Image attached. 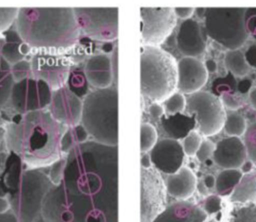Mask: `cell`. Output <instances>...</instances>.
<instances>
[{
	"instance_id": "6da1fadb",
	"label": "cell",
	"mask_w": 256,
	"mask_h": 222,
	"mask_svg": "<svg viewBox=\"0 0 256 222\" xmlns=\"http://www.w3.org/2000/svg\"><path fill=\"white\" fill-rule=\"evenodd\" d=\"M4 129L7 151L18 155L28 168L50 167L62 157L61 140L67 127L48 110L18 115Z\"/></svg>"
},
{
	"instance_id": "7a4b0ae2",
	"label": "cell",
	"mask_w": 256,
	"mask_h": 222,
	"mask_svg": "<svg viewBox=\"0 0 256 222\" xmlns=\"http://www.w3.org/2000/svg\"><path fill=\"white\" fill-rule=\"evenodd\" d=\"M42 222H118V189L54 186L45 196Z\"/></svg>"
},
{
	"instance_id": "3957f363",
	"label": "cell",
	"mask_w": 256,
	"mask_h": 222,
	"mask_svg": "<svg viewBox=\"0 0 256 222\" xmlns=\"http://www.w3.org/2000/svg\"><path fill=\"white\" fill-rule=\"evenodd\" d=\"M21 39L35 50L68 51L80 38L74 8H20L14 25Z\"/></svg>"
},
{
	"instance_id": "277c9868",
	"label": "cell",
	"mask_w": 256,
	"mask_h": 222,
	"mask_svg": "<svg viewBox=\"0 0 256 222\" xmlns=\"http://www.w3.org/2000/svg\"><path fill=\"white\" fill-rule=\"evenodd\" d=\"M82 125L94 141L117 147L118 94L117 88L91 91L82 100Z\"/></svg>"
},
{
	"instance_id": "5b68a950",
	"label": "cell",
	"mask_w": 256,
	"mask_h": 222,
	"mask_svg": "<svg viewBox=\"0 0 256 222\" xmlns=\"http://www.w3.org/2000/svg\"><path fill=\"white\" fill-rule=\"evenodd\" d=\"M178 87V62L160 47L140 46V93L154 103H164Z\"/></svg>"
},
{
	"instance_id": "8992f818",
	"label": "cell",
	"mask_w": 256,
	"mask_h": 222,
	"mask_svg": "<svg viewBox=\"0 0 256 222\" xmlns=\"http://www.w3.org/2000/svg\"><path fill=\"white\" fill-rule=\"evenodd\" d=\"M54 185L40 169L27 168L8 193L10 212L20 222L42 220V202Z\"/></svg>"
},
{
	"instance_id": "52a82bcc",
	"label": "cell",
	"mask_w": 256,
	"mask_h": 222,
	"mask_svg": "<svg viewBox=\"0 0 256 222\" xmlns=\"http://www.w3.org/2000/svg\"><path fill=\"white\" fill-rule=\"evenodd\" d=\"M246 8H206L204 29L214 42L228 51L239 50L248 39L245 24Z\"/></svg>"
},
{
	"instance_id": "ba28073f",
	"label": "cell",
	"mask_w": 256,
	"mask_h": 222,
	"mask_svg": "<svg viewBox=\"0 0 256 222\" xmlns=\"http://www.w3.org/2000/svg\"><path fill=\"white\" fill-rule=\"evenodd\" d=\"M186 112L195 116L200 135L208 137L224 129L226 111L221 99L208 91H198L186 98Z\"/></svg>"
},
{
	"instance_id": "9c48e42d",
	"label": "cell",
	"mask_w": 256,
	"mask_h": 222,
	"mask_svg": "<svg viewBox=\"0 0 256 222\" xmlns=\"http://www.w3.org/2000/svg\"><path fill=\"white\" fill-rule=\"evenodd\" d=\"M80 34L100 42L111 43L118 38V8H74Z\"/></svg>"
},
{
	"instance_id": "30bf717a",
	"label": "cell",
	"mask_w": 256,
	"mask_h": 222,
	"mask_svg": "<svg viewBox=\"0 0 256 222\" xmlns=\"http://www.w3.org/2000/svg\"><path fill=\"white\" fill-rule=\"evenodd\" d=\"M52 89L44 81L26 78L14 84L10 100L6 107L21 116L48 110L52 102Z\"/></svg>"
},
{
	"instance_id": "8fae6325",
	"label": "cell",
	"mask_w": 256,
	"mask_h": 222,
	"mask_svg": "<svg viewBox=\"0 0 256 222\" xmlns=\"http://www.w3.org/2000/svg\"><path fill=\"white\" fill-rule=\"evenodd\" d=\"M30 62L33 78L44 81L52 91L67 84L72 65L67 56L53 50H36Z\"/></svg>"
},
{
	"instance_id": "7c38bea8",
	"label": "cell",
	"mask_w": 256,
	"mask_h": 222,
	"mask_svg": "<svg viewBox=\"0 0 256 222\" xmlns=\"http://www.w3.org/2000/svg\"><path fill=\"white\" fill-rule=\"evenodd\" d=\"M140 43L144 46L160 47L176 26L173 8L141 7Z\"/></svg>"
},
{
	"instance_id": "4fadbf2b",
	"label": "cell",
	"mask_w": 256,
	"mask_h": 222,
	"mask_svg": "<svg viewBox=\"0 0 256 222\" xmlns=\"http://www.w3.org/2000/svg\"><path fill=\"white\" fill-rule=\"evenodd\" d=\"M166 188L154 167H140V222H152L166 207Z\"/></svg>"
},
{
	"instance_id": "5bb4252c",
	"label": "cell",
	"mask_w": 256,
	"mask_h": 222,
	"mask_svg": "<svg viewBox=\"0 0 256 222\" xmlns=\"http://www.w3.org/2000/svg\"><path fill=\"white\" fill-rule=\"evenodd\" d=\"M82 105V100L65 85L52 92L48 111L56 122L68 128L80 124Z\"/></svg>"
},
{
	"instance_id": "9a60e30c",
	"label": "cell",
	"mask_w": 256,
	"mask_h": 222,
	"mask_svg": "<svg viewBox=\"0 0 256 222\" xmlns=\"http://www.w3.org/2000/svg\"><path fill=\"white\" fill-rule=\"evenodd\" d=\"M152 167L164 174H175L182 167L186 154L178 141L163 139L158 142L150 150Z\"/></svg>"
},
{
	"instance_id": "2e32d148",
	"label": "cell",
	"mask_w": 256,
	"mask_h": 222,
	"mask_svg": "<svg viewBox=\"0 0 256 222\" xmlns=\"http://www.w3.org/2000/svg\"><path fill=\"white\" fill-rule=\"evenodd\" d=\"M207 34L204 27L196 20H184L176 34V46L186 58H198L207 47Z\"/></svg>"
},
{
	"instance_id": "e0dca14e",
	"label": "cell",
	"mask_w": 256,
	"mask_h": 222,
	"mask_svg": "<svg viewBox=\"0 0 256 222\" xmlns=\"http://www.w3.org/2000/svg\"><path fill=\"white\" fill-rule=\"evenodd\" d=\"M208 73L204 64L196 58H182L178 62V87L180 93L198 92L208 81Z\"/></svg>"
},
{
	"instance_id": "ac0fdd59",
	"label": "cell",
	"mask_w": 256,
	"mask_h": 222,
	"mask_svg": "<svg viewBox=\"0 0 256 222\" xmlns=\"http://www.w3.org/2000/svg\"><path fill=\"white\" fill-rule=\"evenodd\" d=\"M246 151L240 137H226L216 144L214 163L224 169H240L246 161Z\"/></svg>"
},
{
	"instance_id": "d6986e66",
	"label": "cell",
	"mask_w": 256,
	"mask_h": 222,
	"mask_svg": "<svg viewBox=\"0 0 256 222\" xmlns=\"http://www.w3.org/2000/svg\"><path fill=\"white\" fill-rule=\"evenodd\" d=\"M86 80L96 90L111 87L114 84L111 57L108 54H97L90 57L84 66Z\"/></svg>"
},
{
	"instance_id": "ffe728a7",
	"label": "cell",
	"mask_w": 256,
	"mask_h": 222,
	"mask_svg": "<svg viewBox=\"0 0 256 222\" xmlns=\"http://www.w3.org/2000/svg\"><path fill=\"white\" fill-rule=\"evenodd\" d=\"M207 218L201 206L188 200H178L166 206L152 222H204Z\"/></svg>"
},
{
	"instance_id": "44dd1931",
	"label": "cell",
	"mask_w": 256,
	"mask_h": 222,
	"mask_svg": "<svg viewBox=\"0 0 256 222\" xmlns=\"http://www.w3.org/2000/svg\"><path fill=\"white\" fill-rule=\"evenodd\" d=\"M164 183L170 196L178 200H187L195 193L198 180L190 168L182 167L175 174L168 175Z\"/></svg>"
},
{
	"instance_id": "7402d4cb",
	"label": "cell",
	"mask_w": 256,
	"mask_h": 222,
	"mask_svg": "<svg viewBox=\"0 0 256 222\" xmlns=\"http://www.w3.org/2000/svg\"><path fill=\"white\" fill-rule=\"evenodd\" d=\"M33 49L21 39L13 26L0 38V56L10 65L26 60L32 54Z\"/></svg>"
},
{
	"instance_id": "603a6c76",
	"label": "cell",
	"mask_w": 256,
	"mask_h": 222,
	"mask_svg": "<svg viewBox=\"0 0 256 222\" xmlns=\"http://www.w3.org/2000/svg\"><path fill=\"white\" fill-rule=\"evenodd\" d=\"M160 123L170 138L176 141L186 138L196 127L195 116H188L182 113L172 116L164 114L160 118Z\"/></svg>"
},
{
	"instance_id": "cb8c5ba5",
	"label": "cell",
	"mask_w": 256,
	"mask_h": 222,
	"mask_svg": "<svg viewBox=\"0 0 256 222\" xmlns=\"http://www.w3.org/2000/svg\"><path fill=\"white\" fill-rule=\"evenodd\" d=\"M228 200L237 206H256V169L244 174Z\"/></svg>"
},
{
	"instance_id": "d4e9b609",
	"label": "cell",
	"mask_w": 256,
	"mask_h": 222,
	"mask_svg": "<svg viewBox=\"0 0 256 222\" xmlns=\"http://www.w3.org/2000/svg\"><path fill=\"white\" fill-rule=\"evenodd\" d=\"M240 169H224L216 178V191L221 197H230L242 177Z\"/></svg>"
},
{
	"instance_id": "484cf974",
	"label": "cell",
	"mask_w": 256,
	"mask_h": 222,
	"mask_svg": "<svg viewBox=\"0 0 256 222\" xmlns=\"http://www.w3.org/2000/svg\"><path fill=\"white\" fill-rule=\"evenodd\" d=\"M88 137L90 135L82 123L74 127H68L62 137V154L65 155L70 154L78 145L88 142Z\"/></svg>"
},
{
	"instance_id": "4316f807",
	"label": "cell",
	"mask_w": 256,
	"mask_h": 222,
	"mask_svg": "<svg viewBox=\"0 0 256 222\" xmlns=\"http://www.w3.org/2000/svg\"><path fill=\"white\" fill-rule=\"evenodd\" d=\"M224 64L228 71L237 78H244L250 71L244 53L240 50L228 51L224 57Z\"/></svg>"
},
{
	"instance_id": "83f0119b",
	"label": "cell",
	"mask_w": 256,
	"mask_h": 222,
	"mask_svg": "<svg viewBox=\"0 0 256 222\" xmlns=\"http://www.w3.org/2000/svg\"><path fill=\"white\" fill-rule=\"evenodd\" d=\"M15 82L12 74V66L0 56V110L6 106Z\"/></svg>"
},
{
	"instance_id": "f1b7e54d",
	"label": "cell",
	"mask_w": 256,
	"mask_h": 222,
	"mask_svg": "<svg viewBox=\"0 0 256 222\" xmlns=\"http://www.w3.org/2000/svg\"><path fill=\"white\" fill-rule=\"evenodd\" d=\"M66 86L80 99H84L90 94V84L86 80L84 71L79 69H71Z\"/></svg>"
},
{
	"instance_id": "f546056e",
	"label": "cell",
	"mask_w": 256,
	"mask_h": 222,
	"mask_svg": "<svg viewBox=\"0 0 256 222\" xmlns=\"http://www.w3.org/2000/svg\"><path fill=\"white\" fill-rule=\"evenodd\" d=\"M248 124L244 116L238 113H230L226 116L224 129L228 136L240 137L246 133Z\"/></svg>"
},
{
	"instance_id": "4dcf8cb0",
	"label": "cell",
	"mask_w": 256,
	"mask_h": 222,
	"mask_svg": "<svg viewBox=\"0 0 256 222\" xmlns=\"http://www.w3.org/2000/svg\"><path fill=\"white\" fill-rule=\"evenodd\" d=\"M158 142V132L150 123H142L140 126V152L146 154L150 151Z\"/></svg>"
},
{
	"instance_id": "1f68e13d",
	"label": "cell",
	"mask_w": 256,
	"mask_h": 222,
	"mask_svg": "<svg viewBox=\"0 0 256 222\" xmlns=\"http://www.w3.org/2000/svg\"><path fill=\"white\" fill-rule=\"evenodd\" d=\"M93 45L91 43V39H80L74 45V47L70 49V53L67 56L72 64H78L80 62L84 61V59L90 55L92 52Z\"/></svg>"
},
{
	"instance_id": "d6a6232c",
	"label": "cell",
	"mask_w": 256,
	"mask_h": 222,
	"mask_svg": "<svg viewBox=\"0 0 256 222\" xmlns=\"http://www.w3.org/2000/svg\"><path fill=\"white\" fill-rule=\"evenodd\" d=\"M227 222H256V206H237L231 211Z\"/></svg>"
},
{
	"instance_id": "836d02e7",
	"label": "cell",
	"mask_w": 256,
	"mask_h": 222,
	"mask_svg": "<svg viewBox=\"0 0 256 222\" xmlns=\"http://www.w3.org/2000/svg\"><path fill=\"white\" fill-rule=\"evenodd\" d=\"M244 142L248 157L256 167V120L248 126L244 134Z\"/></svg>"
},
{
	"instance_id": "e575fe53",
	"label": "cell",
	"mask_w": 256,
	"mask_h": 222,
	"mask_svg": "<svg viewBox=\"0 0 256 222\" xmlns=\"http://www.w3.org/2000/svg\"><path fill=\"white\" fill-rule=\"evenodd\" d=\"M164 105L167 116H172L178 113H182L186 108V97L182 93L175 92L164 102Z\"/></svg>"
},
{
	"instance_id": "d590c367",
	"label": "cell",
	"mask_w": 256,
	"mask_h": 222,
	"mask_svg": "<svg viewBox=\"0 0 256 222\" xmlns=\"http://www.w3.org/2000/svg\"><path fill=\"white\" fill-rule=\"evenodd\" d=\"M20 8H0V38L12 28Z\"/></svg>"
},
{
	"instance_id": "8d00e7d4",
	"label": "cell",
	"mask_w": 256,
	"mask_h": 222,
	"mask_svg": "<svg viewBox=\"0 0 256 222\" xmlns=\"http://www.w3.org/2000/svg\"><path fill=\"white\" fill-rule=\"evenodd\" d=\"M202 136L198 131L193 130L189 135L184 139L182 149L187 156H194L198 150L200 145L202 143Z\"/></svg>"
},
{
	"instance_id": "74e56055",
	"label": "cell",
	"mask_w": 256,
	"mask_h": 222,
	"mask_svg": "<svg viewBox=\"0 0 256 222\" xmlns=\"http://www.w3.org/2000/svg\"><path fill=\"white\" fill-rule=\"evenodd\" d=\"M12 74L15 83L32 77V65L29 60H22L12 66Z\"/></svg>"
},
{
	"instance_id": "f35d334b",
	"label": "cell",
	"mask_w": 256,
	"mask_h": 222,
	"mask_svg": "<svg viewBox=\"0 0 256 222\" xmlns=\"http://www.w3.org/2000/svg\"><path fill=\"white\" fill-rule=\"evenodd\" d=\"M201 207L208 217L216 215L222 212V199L218 194L208 195L205 198Z\"/></svg>"
},
{
	"instance_id": "ab89813d",
	"label": "cell",
	"mask_w": 256,
	"mask_h": 222,
	"mask_svg": "<svg viewBox=\"0 0 256 222\" xmlns=\"http://www.w3.org/2000/svg\"><path fill=\"white\" fill-rule=\"evenodd\" d=\"M66 156L60 158L50 166L48 176L54 186H58L62 183L64 180V170L66 167Z\"/></svg>"
},
{
	"instance_id": "60d3db41",
	"label": "cell",
	"mask_w": 256,
	"mask_h": 222,
	"mask_svg": "<svg viewBox=\"0 0 256 222\" xmlns=\"http://www.w3.org/2000/svg\"><path fill=\"white\" fill-rule=\"evenodd\" d=\"M216 144L210 140H204L199 147L198 150L196 154V157L200 162L208 161L210 157L214 154Z\"/></svg>"
},
{
	"instance_id": "b9f144b4",
	"label": "cell",
	"mask_w": 256,
	"mask_h": 222,
	"mask_svg": "<svg viewBox=\"0 0 256 222\" xmlns=\"http://www.w3.org/2000/svg\"><path fill=\"white\" fill-rule=\"evenodd\" d=\"M245 24L248 36H252L256 40V8H246Z\"/></svg>"
},
{
	"instance_id": "7bdbcfd3",
	"label": "cell",
	"mask_w": 256,
	"mask_h": 222,
	"mask_svg": "<svg viewBox=\"0 0 256 222\" xmlns=\"http://www.w3.org/2000/svg\"><path fill=\"white\" fill-rule=\"evenodd\" d=\"M222 103L224 107L230 110H237L242 106V101L238 97L231 93H224L221 95Z\"/></svg>"
},
{
	"instance_id": "ee69618b",
	"label": "cell",
	"mask_w": 256,
	"mask_h": 222,
	"mask_svg": "<svg viewBox=\"0 0 256 222\" xmlns=\"http://www.w3.org/2000/svg\"><path fill=\"white\" fill-rule=\"evenodd\" d=\"M174 13L176 14V18H180L181 20H187L190 19V17L195 13V8L188 7V8H173Z\"/></svg>"
},
{
	"instance_id": "f6af8a7d",
	"label": "cell",
	"mask_w": 256,
	"mask_h": 222,
	"mask_svg": "<svg viewBox=\"0 0 256 222\" xmlns=\"http://www.w3.org/2000/svg\"><path fill=\"white\" fill-rule=\"evenodd\" d=\"M245 59L250 67L256 68V45H251L244 53Z\"/></svg>"
},
{
	"instance_id": "bcb514c9",
	"label": "cell",
	"mask_w": 256,
	"mask_h": 222,
	"mask_svg": "<svg viewBox=\"0 0 256 222\" xmlns=\"http://www.w3.org/2000/svg\"><path fill=\"white\" fill-rule=\"evenodd\" d=\"M149 114L154 119H160L164 115V108L160 103H152L149 106Z\"/></svg>"
},
{
	"instance_id": "7dc6e473",
	"label": "cell",
	"mask_w": 256,
	"mask_h": 222,
	"mask_svg": "<svg viewBox=\"0 0 256 222\" xmlns=\"http://www.w3.org/2000/svg\"><path fill=\"white\" fill-rule=\"evenodd\" d=\"M111 62H112V73L114 78V84H118V45L114 47V52L111 55Z\"/></svg>"
},
{
	"instance_id": "c3c4849f",
	"label": "cell",
	"mask_w": 256,
	"mask_h": 222,
	"mask_svg": "<svg viewBox=\"0 0 256 222\" xmlns=\"http://www.w3.org/2000/svg\"><path fill=\"white\" fill-rule=\"evenodd\" d=\"M9 152L7 150L4 151H0V175L3 174L6 167L7 161H8V157H9Z\"/></svg>"
},
{
	"instance_id": "681fc988",
	"label": "cell",
	"mask_w": 256,
	"mask_h": 222,
	"mask_svg": "<svg viewBox=\"0 0 256 222\" xmlns=\"http://www.w3.org/2000/svg\"><path fill=\"white\" fill-rule=\"evenodd\" d=\"M251 85H252L251 81L244 79L240 82V84H237V90H239L240 93H246L250 91Z\"/></svg>"
},
{
	"instance_id": "f907efd6",
	"label": "cell",
	"mask_w": 256,
	"mask_h": 222,
	"mask_svg": "<svg viewBox=\"0 0 256 222\" xmlns=\"http://www.w3.org/2000/svg\"><path fill=\"white\" fill-rule=\"evenodd\" d=\"M10 205L9 200L7 198H1L0 197V214L10 212Z\"/></svg>"
},
{
	"instance_id": "816d5d0a",
	"label": "cell",
	"mask_w": 256,
	"mask_h": 222,
	"mask_svg": "<svg viewBox=\"0 0 256 222\" xmlns=\"http://www.w3.org/2000/svg\"><path fill=\"white\" fill-rule=\"evenodd\" d=\"M140 165L142 168H150V167H152L150 154L146 153V154L141 156Z\"/></svg>"
},
{
	"instance_id": "f5cc1de1",
	"label": "cell",
	"mask_w": 256,
	"mask_h": 222,
	"mask_svg": "<svg viewBox=\"0 0 256 222\" xmlns=\"http://www.w3.org/2000/svg\"><path fill=\"white\" fill-rule=\"evenodd\" d=\"M202 182L204 184L205 187H207L208 189H210L216 186V177L212 174H207Z\"/></svg>"
},
{
	"instance_id": "db71d44e",
	"label": "cell",
	"mask_w": 256,
	"mask_h": 222,
	"mask_svg": "<svg viewBox=\"0 0 256 222\" xmlns=\"http://www.w3.org/2000/svg\"><path fill=\"white\" fill-rule=\"evenodd\" d=\"M0 222H20L16 218V216L12 212H8L6 213L0 214Z\"/></svg>"
},
{
	"instance_id": "11a10c76",
	"label": "cell",
	"mask_w": 256,
	"mask_h": 222,
	"mask_svg": "<svg viewBox=\"0 0 256 222\" xmlns=\"http://www.w3.org/2000/svg\"><path fill=\"white\" fill-rule=\"evenodd\" d=\"M204 66L206 68L207 71L210 73H214L218 70V64L216 62L212 60V59H208L204 63Z\"/></svg>"
},
{
	"instance_id": "9f6ffc18",
	"label": "cell",
	"mask_w": 256,
	"mask_h": 222,
	"mask_svg": "<svg viewBox=\"0 0 256 222\" xmlns=\"http://www.w3.org/2000/svg\"><path fill=\"white\" fill-rule=\"evenodd\" d=\"M228 219L224 218L222 212H221L216 215L210 216L204 222H227Z\"/></svg>"
},
{
	"instance_id": "6f0895ef",
	"label": "cell",
	"mask_w": 256,
	"mask_h": 222,
	"mask_svg": "<svg viewBox=\"0 0 256 222\" xmlns=\"http://www.w3.org/2000/svg\"><path fill=\"white\" fill-rule=\"evenodd\" d=\"M248 99H250V105L254 110H256V87L250 90L248 94Z\"/></svg>"
},
{
	"instance_id": "680465c9",
	"label": "cell",
	"mask_w": 256,
	"mask_h": 222,
	"mask_svg": "<svg viewBox=\"0 0 256 222\" xmlns=\"http://www.w3.org/2000/svg\"><path fill=\"white\" fill-rule=\"evenodd\" d=\"M254 164L251 161H245L244 164L242 165V167H240V171L242 172V174H246L250 171L253 170Z\"/></svg>"
},
{
	"instance_id": "91938a15",
	"label": "cell",
	"mask_w": 256,
	"mask_h": 222,
	"mask_svg": "<svg viewBox=\"0 0 256 222\" xmlns=\"http://www.w3.org/2000/svg\"><path fill=\"white\" fill-rule=\"evenodd\" d=\"M4 137H6V129L0 127V151H4V149L2 148L6 146L4 144Z\"/></svg>"
},
{
	"instance_id": "94428289",
	"label": "cell",
	"mask_w": 256,
	"mask_h": 222,
	"mask_svg": "<svg viewBox=\"0 0 256 222\" xmlns=\"http://www.w3.org/2000/svg\"><path fill=\"white\" fill-rule=\"evenodd\" d=\"M196 188L198 190L199 193H202V194H207V193H208V188L205 187L204 182L198 184L196 185Z\"/></svg>"
},
{
	"instance_id": "6125c7cd",
	"label": "cell",
	"mask_w": 256,
	"mask_h": 222,
	"mask_svg": "<svg viewBox=\"0 0 256 222\" xmlns=\"http://www.w3.org/2000/svg\"><path fill=\"white\" fill-rule=\"evenodd\" d=\"M195 13L200 19L204 20L205 13H206V8H196L195 9Z\"/></svg>"
},
{
	"instance_id": "be15d7a7",
	"label": "cell",
	"mask_w": 256,
	"mask_h": 222,
	"mask_svg": "<svg viewBox=\"0 0 256 222\" xmlns=\"http://www.w3.org/2000/svg\"><path fill=\"white\" fill-rule=\"evenodd\" d=\"M6 122L4 120L2 113L0 111V127H1V128H6Z\"/></svg>"
}]
</instances>
